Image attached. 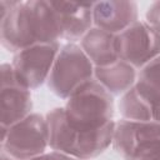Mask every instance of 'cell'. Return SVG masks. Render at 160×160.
Segmentation results:
<instances>
[{
  "label": "cell",
  "instance_id": "cell-1",
  "mask_svg": "<svg viewBox=\"0 0 160 160\" xmlns=\"http://www.w3.org/2000/svg\"><path fill=\"white\" fill-rule=\"evenodd\" d=\"M0 38L1 45L14 54L36 44L59 42L61 28L51 1H15L0 20Z\"/></svg>",
  "mask_w": 160,
  "mask_h": 160
},
{
  "label": "cell",
  "instance_id": "cell-2",
  "mask_svg": "<svg viewBox=\"0 0 160 160\" xmlns=\"http://www.w3.org/2000/svg\"><path fill=\"white\" fill-rule=\"evenodd\" d=\"M46 122L50 149L79 160L94 159L112 144L115 121L96 130H80L68 122L64 108H55L46 114Z\"/></svg>",
  "mask_w": 160,
  "mask_h": 160
},
{
  "label": "cell",
  "instance_id": "cell-3",
  "mask_svg": "<svg viewBox=\"0 0 160 160\" xmlns=\"http://www.w3.org/2000/svg\"><path fill=\"white\" fill-rule=\"evenodd\" d=\"M68 122L80 130H96L114 121V98L95 79L84 82L66 100Z\"/></svg>",
  "mask_w": 160,
  "mask_h": 160
},
{
  "label": "cell",
  "instance_id": "cell-4",
  "mask_svg": "<svg viewBox=\"0 0 160 160\" xmlns=\"http://www.w3.org/2000/svg\"><path fill=\"white\" fill-rule=\"evenodd\" d=\"M94 69L80 45L68 42L61 46L55 59L46 81L48 88L56 96L68 100L78 88L94 79Z\"/></svg>",
  "mask_w": 160,
  "mask_h": 160
},
{
  "label": "cell",
  "instance_id": "cell-5",
  "mask_svg": "<svg viewBox=\"0 0 160 160\" xmlns=\"http://www.w3.org/2000/svg\"><path fill=\"white\" fill-rule=\"evenodd\" d=\"M48 146V122L40 114H30L10 128H1V150L14 160L41 156Z\"/></svg>",
  "mask_w": 160,
  "mask_h": 160
},
{
  "label": "cell",
  "instance_id": "cell-6",
  "mask_svg": "<svg viewBox=\"0 0 160 160\" xmlns=\"http://www.w3.org/2000/svg\"><path fill=\"white\" fill-rule=\"evenodd\" d=\"M118 58L140 70L160 55V35L145 21L138 20L115 38Z\"/></svg>",
  "mask_w": 160,
  "mask_h": 160
},
{
  "label": "cell",
  "instance_id": "cell-7",
  "mask_svg": "<svg viewBox=\"0 0 160 160\" xmlns=\"http://www.w3.org/2000/svg\"><path fill=\"white\" fill-rule=\"evenodd\" d=\"M60 49V42H48L15 52L11 66L18 82L29 90L40 88L48 81Z\"/></svg>",
  "mask_w": 160,
  "mask_h": 160
},
{
  "label": "cell",
  "instance_id": "cell-8",
  "mask_svg": "<svg viewBox=\"0 0 160 160\" xmlns=\"http://www.w3.org/2000/svg\"><path fill=\"white\" fill-rule=\"evenodd\" d=\"M158 146H160V122L125 119L115 122L112 148L125 160H135Z\"/></svg>",
  "mask_w": 160,
  "mask_h": 160
},
{
  "label": "cell",
  "instance_id": "cell-9",
  "mask_svg": "<svg viewBox=\"0 0 160 160\" xmlns=\"http://www.w3.org/2000/svg\"><path fill=\"white\" fill-rule=\"evenodd\" d=\"M51 5L59 18L61 28V40H66L69 42L81 40L84 35L94 26V2L51 1Z\"/></svg>",
  "mask_w": 160,
  "mask_h": 160
},
{
  "label": "cell",
  "instance_id": "cell-10",
  "mask_svg": "<svg viewBox=\"0 0 160 160\" xmlns=\"http://www.w3.org/2000/svg\"><path fill=\"white\" fill-rule=\"evenodd\" d=\"M94 26L114 35L120 34L138 21V5L134 1H96L92 6Z\"/></svg>",
  "mask_w": 160,
  "mask_h": 160
},
{
  "label": "cell",
  "instance_id": "cell-11",
  "mask_svg": "<svg viewBox=\"0 0 160 160\" xmlns=\"http://www.w3.org/2000/svg\"><path fill=\"white\" fill-rule=\"evenodd\" d=\"M1 128H10L31 114L32 100L30 90L18 81L0 88Z\"/></svg>",
  "mask_w": 160,
  "mask_h": 160
},
{
  "label": "cell",
  "instance_id": "cell-12",
  "mask_svg": "<svg viewBox=\"0 0 160 160\" xmlns=\"http://www.w3.org/2000/svg\"><path fill=\"white\" fill-rule=\"evenodd\" d=\"M115 38L116 35L92 26L80 40V48L95 68L106 66L119 60Z\"/></svg>",
  "mask_w": 160,
  "mask_h": 160
},
{
  "label": "cell",
  "instance_id": "cell-13",
  "mask_svg": "<svg viewBox=\"0 0 160 160\" xmlns=\"http://www.w3.org/2000/svg\"><path fill=\"white\" fill-rule=\"evenodd\" d=\"M136 69L130 64L118 60L106 66L94 69V79L98 80L112 96L122 95L136 82Z\"/></svg>",
  "mask_w": 160,
  "mask_h": 160
},
{
  "label": "cell",
  "instance_id": "cell-14",
  "mask_svg": "<svg viewBox=\"0 0 160 160\" xmlns=\"http://www.w3.org/2000/svg\"><path fill=\"white\" fill-rule=\"evenodd\" d=\"M134 86L152 108L160 105V55L139 70Z\"/></svg>",
  "mask_w": 160,
  "mask_h": 160
},
{
  "label": "cell",
  "instance_id": "cell-15",
  "mask_svg": "<svg viewBox=\"0 0 160 160\" xmlns=\"http://www.w3.org/2000/svg\"><path fill=\"white\" fill-rule=\"evenodd\" d=\"M152 106L138 92L135 86L121 95L119 110L125 120L131 121H150L152 120Z\"/></svg>",
  "mask_w": 160,
  "mask_h": 160
},
{
  "label": "cell",
  "instance_id": "cell-16",
  "mask_svg": "<svg viewBox=\"0 0 160 160\" xmlns=\"http://www.w3.org/2000/svg\"><path fill=\"white\" fill-rule=\"evenodd\" d=\"M145 18V21L160 35V1H155L148 8Z\"/></svg>",
  "mask_w": 160,
  "mask_h": 160
},
{
  "label": "cell",
  "instance_id": "cell-17",
  "mask_svg": "<svg viewBox=\"0 0 160 160\" xmlns=\"http://www.w3.org/2000/svg\"><path fill=\"white\" fill-rule=\"evenodd\" d=\"M41 160H79V159H76L74 156H70L68 154L60 152V151L51 150L50 152H45L41 156Z\"/></svg>",
  "mask_w": 160,
  "mask_h": 160
},
{
  "label": "cell",
  "instance_id": "cell-18",
  "mask_svg": "<svg viewBox=\"0 0 160 160\" xmlns=\"http://www.w3.org/2000/svg\"><path fill=\"white\" fill-rule=\"evenodd\" d=\"M1 160H14L12 158H10L8 154H5L4 151H1Z\"/></svg>",
  "mask_w": 160,
  "mask_h": 160
}]
</instances>
